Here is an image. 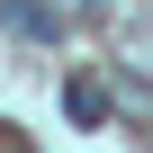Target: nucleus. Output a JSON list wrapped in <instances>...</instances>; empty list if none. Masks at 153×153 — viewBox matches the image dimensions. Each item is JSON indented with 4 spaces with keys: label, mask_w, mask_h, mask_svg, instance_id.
<instances>
[{
    "label": "nucleus",
    "mask_w": 153,
    "mask_h": 153,
    "mask_svg": "<svg viewBox=\"0 0 153 153\" xmlns=\"http://www.w3.org/2000/svg\"><path fill=\"white\" fill-rule=\"evenodd\" d=\"M63 117L72 126H108V90L99 81H63Z\"/></svg>",
    "instance_id": "nucleus-1"
},
{
    "label": "nucleus",
    "mask_w": 153,
    "mask_h": 153,
    "mask_svg": "<svg viewBox=\"0 0 153 153\" xmlns=\"http://www.w3.org/2000/svg\"><path fill=\"white\" fill-rule=\"evenodd\" d=\"M0 27H18V36H54V18L27 9V0H0Z\"/></svg>",
    "instance_id": "nucleus-2"
}]
</instances>
